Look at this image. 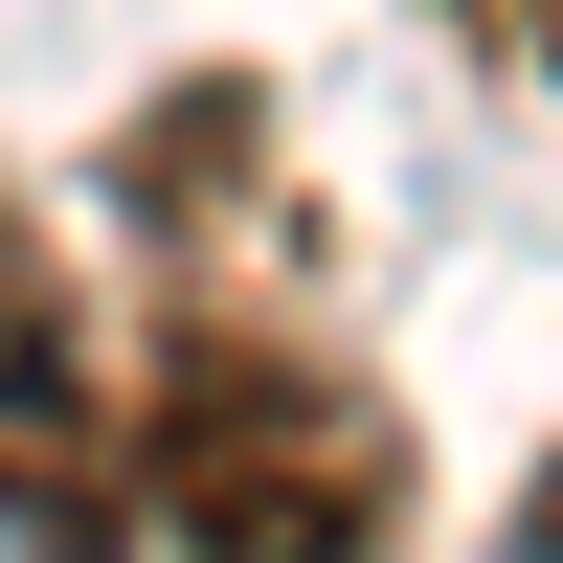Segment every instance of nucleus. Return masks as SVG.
Segmentation results:
<instances>
[{"label": "nucleus", "instance_id": "nucleus-2", "mask_svg": "<svg viewBox=\"0 0 563 563\" xmlns=\"http://www.w3.org/2000/svg\"><path fill=\"white\" fill-rule=\"evenodd\" d=\"M0 541L23 563H113L135 541V451H113V339H90L45 203L0 180Z\"/></svg>", "mask_w": 563, "mask_h": 563}, {"label": "nucleus", "instance_id": "nucleus-1", "mask_svg": "<svg viewBox=\"0 0 563 563\" xmlns=\"http://www.w3.org/2000/svg\"><path fill=\"white\" fill-rule=\"evenodd\" d=\"M113 451H135V541H180V563H384L406 541V406L339 339L225 316V294H180L135 339Z\"/></svg>", "mask_w": 563, "mask_h": 563}]
</instances>
